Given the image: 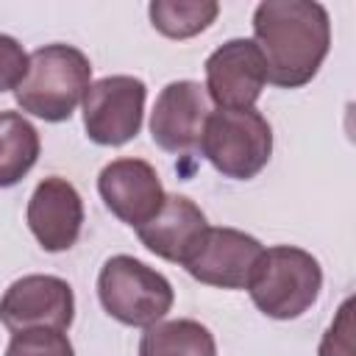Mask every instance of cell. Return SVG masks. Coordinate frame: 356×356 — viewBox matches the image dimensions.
Listing matches in <instances>:
<instances>
[{
  "mask_svg": "<svg viewBox=\"0 0 356 356\" xmlns=\"http://www.w3.org/2000/svg\"><path fill=\"white\" fill-rule=\"evenodd\" d=\"M253 44L267 81L281 89L306 86L331 50V19L314 0H264L253 11Z\"/></svg>",
  "mask_w": 356,
  "mask_h": 356,
  "instance_id": "obj_1",
  "label": "cell"
},
{
  "mask_svg": "<svg viewBox=\"0 0 356 356\" xmlns=\"http://www.w3.org/2000/svg\"><path fill=\"white\" fill-rule=\"evenodd\" d=\"M92 86V64L72 44H44L28 53V72L14 89L17 106L44 122L72 117Z\"/></svg>",
  "mask_w": 356,
  "mask_h": 356,
  "instance_id": "obj_2",
  "label": "cell"
},
{
  "mask_svg": "<svg viewBox=\"0 0 356 356\" xmlns=\"http://www.w3.org/2000/svg\"><path fill=\"white\" fill-rule=\"evenodd\" d=\"M245 289L264 317L295 320L317 303L323 289V267L303 248L273 245L261 250Z\"/></svg>",
  "mask_w": 356,
  "mask_h": 356,
  "instance_id": "obj_3",
  "label": "cell"
},
{
  "mask_svg": "<svg viewBox=\"0 0 356 356\" xmlns=\"http://www.w3.org/2000/svg\"><path fill=\"white\" fill-rule=\"evenodd\" d=\"M97 298L108 317L131 328H150L175 303L172 284L134 256H111L97 273Z\"/></svg>",
  "mask_w": 356,
  "mask_h": 356,
  "instance_id": "obj_4",
  "label": "cell"
},
{
  "mask_svg": "<svg viewBox=\"0 0 356 356\" xmlns=\"http://www.w3.org/2000/svg\"><path fill=\"white\" fill-rule=\"evenodd\" d=\"M200 153L220 175L250 181L273 156V128L256 108H217L206 117Z\"/></svg>",
  "mask_w": 356,
  "mask_h": 356,
  "instance_id": "obj_5",
  "label": "cell"
},
{
  "mask_svg": "<svg viewBox=\"0 0 356 356\" xmlns=\"http://www.w3.org/2000/svg\"><path fill=\"white\" fill-rule=\"evenodd\" d=\"M147 86L136 75H106L83 95V128L95 145L120 147L131 142L145 117Z\"/></svg>",
  "mask_w": 356,
  "mask_h": 356,
  "instance_id": "obj_6",
  "label": "cell"
},
{
  "mask_svg": "<svg viewBox=\"0 0 356 356\" xmlns=\"http://www.w3.org/2000/svg\"><path fill=\"white\" fill-rule=\"evenodd\" d=\"M75 317L72 286L58 275H22L0 298V323L11 331L56 328L67 331Z\"/></svg>",
  "mask_w": 356,
  "mask_h": 356,
  "instance_id": "obj_7",
  "label": "cell"
},
{
  "mask_svg": "<svg viewBox=\"0 0 356 356\" xmlns=\"http://www.w3.org/2000/svg\"><path fill=\"white\" fill-rule=\"evenodd\" d=\"M264 245L239 231V228H206L192 253L184 261V270L209 286L220 289H245L250 273L261 256Z\"/></svg>",
  "mask_w": 356,
  "mask_h": 356,
  "instance_id": "obj_8",
  "label": "cell"
},
{
  "mask_svg": "<svg viewBox=\"0 0 356 356\" xmlns=\"http://www.w3.org/2000/svg\"><path fill=\"white\" fill-rule=\"evenodd\" d=\"M267 83V67L253 39H228L206 58V95L217 108H253Z\"/></svg>",
  "mask_w": 356,
  "mask_h": 356,
  "instance_id": "obj_9",
  "label": "cell"
},
{
  "mask_svg": "<svg viewBox=\"0 0 356 356\" xmlns=\"http://www.w3.org/2000/svg\"><path fill=\"white\" fill-rule=\"evenodd\" d=\"M97 192L106 209L131 228L145 225L167 200L153 164L142 159H114L97 175Z\"/></svg>",
  "mask_w": 356,
  "mask_h": 356,
  "instance_id": "obj_10",
  "label": "cell"
},
{
  "mask_svg": "<svg viewBox=\"0 0 356 356\" xmlns=\"http://www.w3.org/2000/svg\"><path fill=\"white\" fill-rule=\"evenodd\" d=\"M209 114V95L197 81H170L156 97L150 136L167 153H192L200 147Z\"/></svg>",
  "mask_w": 356,
  "mask_h": 356,
  "instance_id": "obj_11",
  "label": "cell"
},
{
  "mask_svg": "<svg viewBox=\"0 0 356 356\" xmlns=\"http://www.w3.org/2000/svg\"><path fill=\"white\" fill-rule=\"evenodd\" d=\"M28 228L47 253L70 250L83 228V200L78 189L58 175L36 184L28 200Z\"/></svg>",
  "mask_w": 356,
  "mask_h": 356,
  "instance_id": "obj_12",
  "label": "cell"
},
{
  "mask_svg": "<svg viewBox=\"0 0 356 356\" xmlns=\"http://www.w3.org/2000/svg\"><path fill=\"white\" fill-rule=\"evenodd\" d=\"M206 228V214L195 200H189L186 195H167L159 214L136 228V236L159 259L184 264Z\"/></svg>",
  "mask_w": 356,
  "mask_h": 356,
  "instance_id": "obj_13",
  "label": "cell"
},
{
  "mask_svg": "<svg viewBox=\"0 0 356 356\" xmlns=\"http://www.w3.org/2000/svg\"><path fill=\"white\" fill-rule=\"evenodd\" d=\"M42 150L39 131L19 111H0V189L19 184Z\"/></svg>",
  "mask_w": 356,
  "mask_h": 356,
  "instance_id": "obj_14",
  "label": "cell"
},
{
  "mask_svg": "<svg viewBox=\"0 0 356 356\" xmlns=\"http://www.w3.org/2000/svg\"><path fill=\"white\" fill-rule=\"evenodd\" d=\"M139 356H217V342L197 320H161L145 328Z\"/></svg>",
  "mask_w": 356,
  "mask_h": 356,
  "instance_id": "obj_15",
  "label": "cell"
},
{
  "mask_svg": "<svg viewBox=\"0 0 356 356\" xmlns=\"http://www.w3.org/2000/svg\"><path fill=\"white\" fill-rule=\"evenodd\" d=\"M150 25L167 39H192L211 28L220 14L214 0H153L147 6Z\"/></svg>",
  "mask_w": 356,
  "mask_h": 356,
  "instance_id": "obj_16",
  "label": "cell"
},
{
  "mask_svg": "<svg viewBox=\"0 0 356 356\" xmlns=\"http://www.w3.org/2000/svg\"><path fill=\"white\" fill-rule=\"evenodd\" d=\"M6 356H75L72 342L56 328H31L11 337Z\"/></svg>",
  "mask_w": 356,
  "mask_h": 356,
  "instance_id": "obj_17",
  "label": "cell"
},
{
  "mask_svg": "<svg viewBox=\"0 0 356 356\" xmlns=\"http://www.w3.org/2000/svg\"><path fill=\"white\" fill-rule=\"evenodd\" d=\"M317 356H353V298H345L337 317L325 328Z\"/></svg>",
  "mask_w": 356,
  "mask_h": 356,
  "instance_id": "obj_18",
  "label": "cell"
},
{
  "mask_svg": "<svg viewBox=\"0 0 356 356\" xmlns=\"http://www.w3.org/2000/svg\"><path fill=\"white\" fill-rule=\"evenodd\" d=\"M25 72H28V53L14 36L0 33V92H14L22 83Z\"/></svg>",
  "mask_w": 356,
  "mask_h": 356,
  "instance_id": "obj_19",
  "label": "cell"
}]
</instances>
